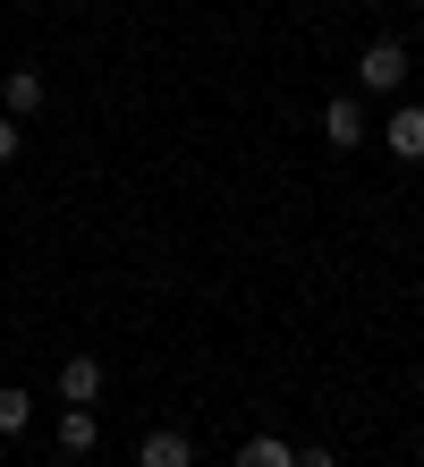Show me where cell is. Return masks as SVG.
<instances>
[{"mask_svg":"<svg viewBox=\"0 0 424 467\" xmlns=\"http://www.w3.org/2000/svg\"><path fill=\"white\" fill-rule=\"evenodd\" d=\"M416 9H424V0H416Z\"/></svg>","mask_w":424,"mask_h":467,"instance_id":"cell-13","label":"cell"},{"mask_svg":"<svg viewBox=\"0 0 424 467\" xmlns=\"http://www.w3.org/2000/svg\"><path fill=\"white\" fill-rule=\"evenodd\" d=\"M365 9H382V0H365Z\"/></svg>","mask_w":424,"mask_h":467,"instance_id":"cell-12","label":"cell"},{"mask_svg":"<svg viewBox=\"0 0 424 467\" xmlns=\"http://www.w3.org/2000/svg\"><path fill=\"white\" fill-rule=\"evenodd\" d=\"M17 145H26V136H17V119L0 111V171H9V161H17Z\"/></svg>","mask_w":424,"mask_h":467,"instance_id":"cell-10","label":"cell"},{"mask_svg":"<svg viewBox=\"0 0 424 467\" xmlns=\"http://www.w3.org/2000/svg\"><path fill=\"white\" fill-rule=\"evenodd\" d=\"M297 467H339V459L331 451H297Z\"/></svg>","mask_w":424,"mask_h":467,"instance_id":"cell-11","label":"cell"},{"mask_svg":"<svg viewBox=\"0 0 424 467\" xmlns=\"http://www.w3.org/2000/svg\"><path fill=\"white\" fill-rule=\"evenodd\" d=\"M238 467H297V451L280 433H254V442H238Z\"/></svg>","mask_w":424,"mask_h":467,"instance_id":"cell-8","label":"cell"},{"mask_svg":"<svg viewBox=\"0 0 424 467\" xmlns=\"http://www.w3.org/2000/svg\"><path fill=\"white\" fill-rule=\"evenodd\" d=\"M136 467H195V442H187L179 425H161V433L136 442Z\"/></svg>","mask_w":424,"mask_h":467,"instance_id":"cell-5","label":"cell"},{"mask_svg":"<svg viewBox=\"0 0 424 467\" xmlns=\"http://www.w3.org/2000/svg\"><path fill=\"white\" fill-rule=\"evenodd\" d=\"M35 425V400L17 391V382H0V442H9V433H26Z\"/></svg>","mask_w":424,"mask_h":467,"instance_id":"cell-9","label":"cell"},{"mask_svg":"<svg viewBox=\"0 0 424 467\" xmlns=\"http://www.w3.org/2000/svg\"><path fill=\"white\" fill-rule=\"evenodd\" d=\"M94 442H102L94 408H60V459H94Z\"/></svg>","mask_w":424,"mask_h":467,"instance_id":"cell-6","label":"cell"},{"mask_svg":"<svg viewBox=\"0 0 424 467\" xmlns=\"http://www.w3.org/2000/svg\"><path fill=\"white\" fill-rule=\"evenodd\" d=\"M357 77H365V86H374V94H399V86H408V51L390 43V35H382V43H365Z\"/></svg>","mask_w":424,"mask_h":467,"instance_id":"cell-1","label":"cell"},{"mask_svg":"<svg viewBox=\"0 0 424 467\" xmlns=\"http://www.w3.org/2000/svg\"><path fill=\"white\" fill-rule=\"evenodd\" d=\"M323 136H331L339 153H357V145H365V102H357V94H331V102H323Z\"/></svg>","mask_w":424,"mask_h":467,"instance_id":"cell-2","label":"cell"},{"mask_svg":"<svg viewBox=\"0 0 424 467\" xmlns=\"http://www.w3.org/2000/svg\"><path fill=\"white\" fill-rule=\"evenodd\" d=\"M102 400V357H60V408H94Z\"/></svg>","mask_w":424,"mask_h":467,"instance_id":"cell-3","label":"cell"},{"mask_svg":"<svg viewBox=\"0 0 424 467\" xmlns=\"http://www.w3.org/2000/svg\"><path fill=\"white\" fill-rule=\"evenodd\" d=\"M382 145L399 161H424V102H399V111L382 119Z\"/></svg>","mask_w":424,"mask_h":467,"instance_id":"cell-4","label":"cell"},{"mask_svg":"<svg viewBox=\"0 0 424 467\" xmlns=\"http://www.w3.org/2000/svg\"><path fill=\"white\" fill-rule=\"evenodd\" d=\"M0 102H9V119L43 111V77H35V68H9V77H0Z\"/></svg>","mask_w":424,"mask_h":467,"instance_id":"cell-7","label":"cell"}]
</instances>
